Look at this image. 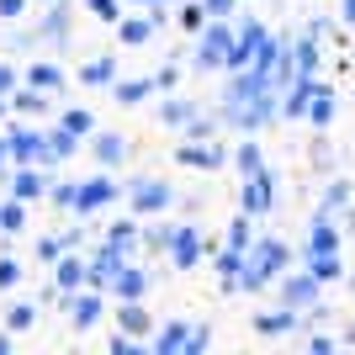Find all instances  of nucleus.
<instances>
[{
    "label": "nucleus",
    "mask_w": 355,
    "mask_h": 355,
    "mask_svg": "<svg viewBox=\"0 0 355 355\" xmlns=\"http://www.w3.org/2000/svg\"><path fill=\"white\" fill-rule=\"evenodd\" d=\"M286 266H292V244H282V239H254L250 254H244V276H239V286L244 292H266L270 282H282Z\"/></svg>",
    "instance_id": "nucleus-1"
},
{
    "label": "nucleus",
    "mask_w": 355,
    "mask_h": 355,
    "mask_svg": "<svg viewBox=\"0 0 355 355\" xmlns=\"http://www.w3.org/2000/svg\"><path fill=\"white\" fill-rule=\"evenodd\" d=\"M234 37L239 32H228V21L223 16H212L207 27L196 32V69H223V59H228V48H234Z\"/></svg>",
    "instance_id": "nucleus-2"
},
{
    "label": "nucleus",
    "mask_w": 355,
    "mask_h": 355,
    "mask_svg": "<svg viewBox=\"0 0 355 355\" xmlns=\"http://www.w3.org/2000/svg\"><path fill=\"white\" fill-rule=\"evenodd\" d=\"M318 297H324V282L313 270H286L282 276V308L308 313V308H318Z\"/></svg>",
    "instance_id": "nucleus-3"
},
{
    "label": "nucleus",
    "mask_w": 355,
    "mask_h": 355,
    "mask_svg": "<svg viewBox=\"0 0 355 355\" xmlns=\"http://www.w3.org/2000/svg\"><path fill=\"white\" fill-rule=\"evenodd\" d=\"M270 207H276V175H270V170L244 175V186H239V212L260 218V212H270Z\"/></svg>",
    "instance_id": "nucleus-4"
},
{
    "label": "nucleus",
    "mask_w": 355,
    "mask_h": 355,
    "mask_svg": "<svg viewBox=\"0 0 355 355\" xmlns=\"http://www.w3.org/2000/svg\"><path fill=\"white\" fill-rule=\"evenodd\" d=\"M340 234H345L340 218L318 207V218L308 223V250H302V254H334V250H340Z\"/></svg>",
    "instance_id": "nucleus-5"
},
{
    "label": "nucleus",
    "mask_w": 355,
    "mask_h": 355,
    "mask_svg": "<svg viewBox=\"0 0 355 355\" xmlns=\"http://www.w3.org/2000/svg\"><path fill=\"white\" fill-rule=\"evenodd\" d=\"M207 254V239H202V228H191V223H180V234H175V244H170V266L175 270H191L196 260Z\"/></svg>",
    "instance_id": "nucleus-6"
},
{
    "label": "nucleus",
    "mask_w": 355,
    "mask_h": 355,
    "mask_svg": "<svg viewBox=\"0 0 355 355\" xmlns=\"http://www.w3.org/2000/svg\"><path fill=\"white\" fill-rule=\"evenodd\" d=\"M128 202H133V212H164L170 202H175V191H170L164 180H133Z\"/></svg>",
    "instance_id": "nucleus-7"
},
{
    "label": "nucleus",
    "mask_w": 355,
    "mask_h": 355,
    "mask_svg": "<svg viewBox=\"0 0 355 355\" xmlns=\"http://www.w3.org/2000/svg\"><path fill=\"white\" fill-rule=\"evenodd\" d=\"M117 196V180L112 175H96V180H85L80 191H74V212H96V207H106Z\"/></svg>",
    "instance_id": "nucleus-8"
},
{
    "label": "nucleus",
    "mask_w": 355,
    "mask_h": 355,
    "mask_svg": "<svg viewBox=\"0 0 355 355\" xmlns=\"http://www.w3.org/2000/svg\"><path fill=\"white\" fill-rule=\"evenodd\" d=\"M228 159V148L223 144H207V138H191V144L180 148V164H202V170H218Z\"/></svg>",
    "instance_id": "nucleus-9"
},
{
    "label": "nucleus",
    "mask_w": 355,
    "mask_h": 355,
    "mask_svg": "<svg viewBox=\"0 0 355 355\" xmlns=\"http://www.w3.org/2000/svg\"><path fill=\"white\" fill-rule=\"evenodd\" d=\"M112 292H117L122 302H128V297H144V292H148V270H138V266H128V260H122V270L112 276Z\"/></svg>",
    "instance_id": "nucleus-10"
},
{
    "label": "nucleus",
    "mask_w": 355,
    "mask_h": 355,
    "mask_svg": "<svg viewBox=\"0 0 355 355\" xmlns=\"http://www.w3.org/2000/svg\"><path fill=\"white\" fill-rule=\"evenodd\" d=\"M186 334H191V324H186V318H170V324L154 334V355H175V350H186Z\"/></svg>",
    "instance_id": "nucleus-11"
},
{
    "label": "nucleus",
    "mask_w": 355,
    "mask_h": 355,
    "mask_svg": "<svg viewBox=\"0 0 355 355\" xmlns=\"http://www.w3.org/2000/svg\"><path fill=\"white\" fill-rule=\"evenodd\" d=\"M292 64H297V74H313L318 64H324V53H318V32L292 37Z\"/></svg>",
    "instance_id": "nucleus-12"
},
{
    "label": "nucleus",
    "mask_w": 355,
    "mask_h": 355,
    "mask_svg": "<svg viewBox=\"0 0 355 355\" xmlns=\"http://www.w3.org/2000/svg\"><path fill=\"white\" fill-rule=\"evenodd\" d=\"M122 260H128V254H117L112 244H101V250H96V260H90V282H101V286H106V282L122 270Z\"/></svg>",
    "instance_id": "nucleus-13"
},
{
    "label": "nucleus",
    "mask_w": 355,
    "mask_h": 355,
    "mask_svg": "<svg viewBox=\"0 0 355 355\" xmlns=\"http://www.w3.org/2000/svg\"><path fill=\"white\" fill-rule=\"evenodd\" d=\"M196 112H202L196 101H186V96H170V101L159 106V122H164V128H186V122H191Z\"/></svg>",
    "instance_id": "nucleus-14"
},
{
    "label": "nucleus",
    "mask_w": 355,
    "mask_h": 355,
    "mask_svg": "<svg viewBox=\"0 0 355 355\" xmlns=\"http://www.w3.org/2000/svg\"><path fill=\"white\" fill-rule=\"evenodd\" d=\"M318 207L334 212V218H345V212H350V180H329L324 196H318Z\"/></svg>",
    "instance_id": "nucleus-15"
},
{
    "label": "nucleus",
    "mask_w": 355,
    "mask_h": 355,
    "mask_svg": "<svg viewBox=\"0 0 355 355\" xmlns=\"http://www.w3.org/2000/svg\"><path fill=\"white\" fill-rule=\"evenodd\" d=\"M69 318H74V329H90L96 318H101V297H96V292H80L69 302Z\"/></svg>",
    "instance_id": "nucleus-16"
},
{
    "label": "nucleus",
    "mask_w": 355,
    "mask_h": 355,
    "mask_svg": "<svg viewBox=\"0 0 355 355\" xmlns=\"http://www.w3.org/2000/svg\"><path fill=\"white\" fill-rule=\"evenodd\" d=\"M6 144H11V154H16V159H43V148H48V138L27 133V128H16V133L6 138Z\"/></svg>",
    "instance_id": "nucleus-17"
},
{
    "label": "nucleus",
    "mask_w": 355,
    "mask_h": 355,
    "mask_svg": "<svg viewBox=\"0 0 355 355\" xmlns=\"http://www.w3.org/2000/svg\"><path fill=\"white\" fill-rule=\"evenodd\" d=\"M154 27H159V21H154V11H148V16H133V21H122L117 37H122L128 48H138V43H148V37H154Z\"/></svg>",
    "instance_id": "nucleus-18"
},
{
    "label": "nucleus",
    "mask_w": 355,
    "mask_h": 355,
    "mask_svg": "<svg viewBox=\"0 0 355 355\" xmlns=\"http://www.w3.org/2000/svg\"><path fill=\"white\" fill-rule=\"evenodd\" d=\"M297 324H302V318H297V308H282V313H260V318H254V329H260V334H292Z\"/></svg>",
    "instance_id": "nucleus-19"
},
{
    "label": "nucleus",
    "mask_w": 355,
    "mask_h": 355,
    "mask_svg": "<svg viewBox=\"0 0 355 355\" xmlns=\"http://www.w3.org/2000/svg\"><path fill=\"white\" fill-rule=\"evenodd\" d=\"M244 254H250V250H223V254H218V276H223V286H228V292H239V276H244Z\"/></svg>",
    "instance_id": "nucleus-20"
},
{
    "label": "nucleus",
    "mask_w": 355,
    "mask_h": 355,
    "mask_svg": "<svg viewBox=\"0 0 355 355\" xmlns=\"http://www.w3.org/2000/svg\"><path fill=\"white\" fill-rule=\"evenodd\" d=\"M308 117L318 122V128H329L334 122V90L329 85H313V101H308Z\"/></svg>",
    "instance_id": "nucleus-21"
},
{
    "label": "nucleus",
    "mask_w": 355,
    "mask_h": 355,
    "mask_svg": "<svg viewBox=\"0 0 355 355\" xmlns=\"http://www.w3.org/2000/svg\"><path fill=\"white\" fill-rule=\"evenodd\" d=\"M308 270H313V276H318V282H340V276H345V266H340V250H334V254H308Z\"/></svg>",
    "instance_id": "nucleus-22"
},
{
    "label": "nucleus",
    "mask_w": 355,
    "mask_h": 355,
    "mask_svg": "<svg viewBox=\"0 0 355 355\" xmlns=\"http://www.w3.org/2000/svg\"><path fill=\"white\" fill-rule=\"evenodd\" d=\"M154 90H159V80H122V85L112 90V96H117L122 106H138L144 96H154Z\"/></svg>",
    "instance_id": "nucleus-23"
},
{
    "label": "nucleus",
    "mask_w": 355,
    "mask_h": 355,
    "mask_svg": "<svg viewBox=\"0 0 355 355\" xmlns=\"http://www.w3.org/2000/svg\"><path fill=\"white\" fill-rule=\"evenodd\" d=\"M96 159H101V164H122V159H128V138L101 133V138H96Z\"/></svg>",
    "instance_id": "nucleus-24"
},
{
    "label": "nucleus",
    "mask_w": 355,
    "mask_h": 355,
    "mask_svg": "<svg viewBox=\"0 0 355 355\" xmlns=\"http://www.w3.org/2000/svg\"><path fill=\"white\" fill-rule=\"evenodd\" d=\"M117 318H122V329H128V334H144V329H148V308L138 302V297H128V302H122Z\"/></svg>",
    "instance_id": "nucleus-25"
},
{
    "label": "nucleus",
    "mask_w": 355,
    "mask_h": 355,
    "mask_svg": "<svg viewBox=\"0 0 355 355\" xmlns=\"http://www.w3.org/2000/svg\"><path fill=\"white\" fill-rule=\"evenodd\" d=\"M250 244H254V218L239 212V218L228 223V250H250Z\"/></svg>",
    "instance_id": "nucleus-26"
},
{
    "label": "nucleus",
    "mask_w": 355,
    "mask_h": 355,
    "mask_svg": "<svg viewBox=\"0 0 355 355\" xmlns=\"http://www.w3.org/2000/svg\"><path fill=\"white\" fill-rule=\"evenodd\" d=\"M106 244H112V250L117 254H133V244H138V223H112V234H106Z\"/></svg>",
    "instance_id": "nucleus-27"
},
{
    "label": "nucleus",
    "mask_w": 355,
    "mask_h": 355,
    "mask_svg": "<svg viewBox=\"0 0 355 355\" xmlns=\"http://www.w3.org/2000/svg\"><path fill=\"white\" fill-rule=\"evenodd\" d=\"M85 282H90V266H80V260H59V286H64V292H80Z\"/></svg>",
    "instance_id": "nucleus-28"
},
{
    "label": "nucleus",
    "mask_w": 355,
    "mask_h": 355,
    "mask_svg": "<svg viewBox=\"0 0 355 355\" xmlns=\"http://www.w3.org/2000/svg\"><path fill=\"white\" fill-rule=\"evenodd\" d=\"M234 164H239V175H254V170H266V159H260V144H250V138H244V144L234 148Z\"/></svg>",
    "instance_id": "nucleus-29"
},
{
    "label": "nucleus",
    "mask_w": 355,
    "mask_h": 355,
    "mask_svg": "<svg viewBox=\"0 0 355 355\" xmlns=\"http://www.w3.org/2000/svg\"><path fill=\"white\" fill-rule=\"evenodd\" d=\"M175 234H180V223H159V228H148V234H144V244H148V250H159V254H170Z\"/></svg>",
    "instance_id": "nucleus-30"
},
{
    "label": "nucleus",
    "mask_w": 355,
    "mask_h": 355,
    "mask_svg": "<svg viewBox=\"0 0 355 355\" xmlns=\"http://www.w3.org/2000/svg\"><path fill=\"white\" fill-rule=\"evenodd\" d=\"M43 186H48V180L37 175V170H21V175H16V186H11V191H16V202H32V196H43Z\"/></svg>",
    "instance_id": "nucleus-31"
},
{
    "label": "nucleus",
    "mask_w": 355,
    "mask_h": 355,
    "mask_svg": "<svg viewBox=\"0 0 355 355\" xmlns=\"http://www.w3.org/2000/svg\"><path fill=\"white\" fill-rule=\"evenodd\" d=\"M74 138H80V133H69V128H59V133L48 138L43 159H69V154H74Z\"/></svg>",
    "instance_id": "nucleus-32"
},
{
    "label": "nucleus",
    "mask_w": 355,
    "mask_h": 355,
    "mask_svg": "<svg viewBox=\"0 0 355 355\" xmlns=\"http://www.w3.org/2000/svg\"><path fill=\"white\" fill-rule=\"evenodd\" d=\"M207 21H212V16H207V6H202V0H191V6H180V27H186V32H202Z\"/></svg>",
    "instance_id": "nucleus-33"
},
{
    "label": "nucleus",
    "mask_w": 355,
    "mask_h": 355,
    "mask_svg": "<svg viewBox=\"0 0 355 355\" xmlns=\"http://www.w3.org/2000/svg\"><path fill=\"white\" fill-rule=\"evenodd\" d=\"M32 85H37V90H59L64 74L53 69V64H32Z\"/></svg>",
    "instance_id": "nucleus-34"
},
{
    "label": "nucleus",
    "mask_w": 355,
    "mask_h": 355,
    "mask_svg": "<svg viewBox=\"0 0 355 355\" xmlns=\"http://www.w3.org/2000/svg\"><path fill=\"white\" fill-rule=\"evenodd\" d=\"M112 74H117V59H96V64H85V80H90V85H106Z\"/></svg>",
    "instance_id": "nucleus-35"
},
{
    "label": "nucleus",
    "mask_w": 355,
    "mask_h": 355,
    "mask_svg": "<svg viewBox=\"0 0 355 355\" xmlns=\"http://www.w3.org/2000/svg\"><path fill=\"white\" fill-rule=\"evenodd\" d=\"M212 345V329H191V334H186V355H202Z\"/></svg>",
    "instance_id": "nucleus-36"
},
{
    "label": "nucleus",
    "mask_w": 355,
    "mask_h": 355,
    "mask_svg": "<svg viewBox=\"0 0 355 355\" xmlns=\"http://www.w3.org/2000/svg\"><path fill=\"white\" fill-rule=\"evenodd\" d=\"M64 128L85 138V133H90V112H64Z\"/></svg>",
    "instance_id": "nucleus-37"
},
{
    "label": "nucleus",
    "mask_w": 355,
    "mask_h": 355,
    "mask_svg": "<svg viewBox=\"0 0 355 355\" xmlns=\"http://www.w3.org/2000/svg\"><path fill=\"white\" fill-rule=\"evenodd\" d=\"M32 318H37V308H32V302H16V308H11V329H27Z\"/></svg>",
    "instance_id": "nucleus-38"
},
{
    "label": "nucleus",
    "mask_w": 355,
    "mask_h": 355,
    "mask_svg": "<svg viewBox=\"0 0 355 355\" xmlns=\"http://www.w3.org/2000/svg\"><path fill=\"white\" fill-rule=\"evenodd\" d=\"M85 6L101 16V21H117V0H85Z\"/></svg>",
    "instance_id": "nucleus-39"
},
{
    "label": "nucleus",
    "mask_w": 355,
    "mask_h": 355,
    "mask_svg": "<svg viewBox=\"0 0 355 355\" xmlns=\"http://www.w3.org/2000/svg\"><path fill=\"white\" fill-rule=\"evenodd\" d=\"M21 282V266H16V260H0V286H16Z\"/></svg>",
    "instance_id": "nucleus-40"
},
{
    "label": "nucleus",
    "mask_w": 355,
    "mask_h": 355,
    "mask_svg": "<svg viewBox=\"0 0 355 355\" xmlns=\"http://www.w3.org/2000/svg\"><path fill=\"white\" fill-rule=\"evenodd\" d=\"M207 6V16H234L239 11V0H202Z\"/></svg>",
    "instance_id": "nucleus-41"
},
{
    "label": "nucleus",
    "mask_w": 355,
    "mask_h": 355,
    "mask_svg": "<svg viewBox=\"0 0 355 355\" xmlns=\"http://www.w3.org/2000/svg\"><path fill=\"white\" fill-rule=\"evenodd\" d=\"M0 228H11V234L21 228V207H16V202H11V207H0Z\"/></svg>",
    "instance_id": "nucleus-42"
},
{
    "label": "nucleus",
    "mask_w": 355,
    "mask_h": 355,
    "mask_svg": "<svg viewBox=\"0 0 355 355\" xmlns=\"http://www.w3.org/2000/svg\"><path fill=\"white\" fill-rule=\"evenodd\" d=\"M74 191H80V186H53V202H59V207H74Z\"/></svg>",
    "instance_id": "nucleus-43"
},
{
    "label": "nucleus",
    "mask_w": 355,
    "mask_h": 355,
    "mask_svg": "<svg viewBox=\"0 0 355 355\" xmlns=\"http://www.w3.org/2000/svg\"><path fill=\"white\" fill-rule=\"evenodd\" d=\"M154 80H159V90H175V80H180V69H175V64H170V69H159V74H154Z\"/></svg>",
    "instance_id": "nucleus-44"
},
{
    "label": "nucleus",
    "mask_w": 355,
    "mask_h": 355,
    "mask_svg": "<svg viewBox=\"0 0 355 355\" xmlns=\"http://www.w3.org/2000/svg\"><path fill=\"white\" fill-rule=\"evenodd\" d=\"M313 355H334V340H329V334H313Z\"/></svg>",
    "instance_id": "nucleus-45"
},
{
    "label": "nucleus",
    "mask_w": 355,
    "mask_h": 355,
    "mask_svg": "<svg viewBox=\"0 0 355 355\" xmlns=\"http://www.w3.org/2000/svg\"><path fill=\"white\" fill-rule=\"evenodd\" d=\"M27 11V0H0V16H21Z\"/></svg>",
    "instance_id": "nucleus-46"
},
{
    "label": "nucleus",
    "mask_w": 355,
    "mask_h": 355,
    "mask_svg": "<svg viewBox=\"0 0 355 355\" xmlns=\"http://www.w3.org/2000/svg\"><path fill=\"white\" fill-rule=\"evenodd\" d=\"M6 90H11V69H6V64H0V96H6Z\"/></svg>",
    "instance_id": "nucleus-47"
},
{
    "label": "nucleus",
    "mask_w": 355,
    "mask_h": 355,
    "mask_svg": "<svg viewBox=\"0 0 355 355\" xmlns=\"http://www.w3.org/2000/svg\"><path fill=\"white\" fill-rule=\"evenodd\" d=\"M345 21H350V27H355V0H345Z\"/></svg>",
    "instance_id": "nucleus-48"
},
{
    "label": "nucleus",
    "mask_w": 355,
    "mask_h": 355,
    "mask_svg": "<svg viewBox=\"0 0 355 355\" xmlns=\"http://www.w3.org/2000/svg\"><path fill=\"white\" fill-rule=\"evenodd\" d=\"M144 6H159V0H144Z\"/></svg>",
    "instance_id": "nucleus-49"
}]
</instances>
